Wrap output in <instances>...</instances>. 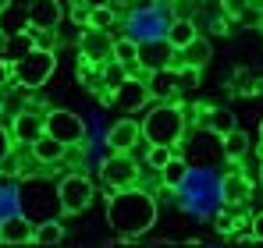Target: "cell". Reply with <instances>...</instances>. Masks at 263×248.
<instances>
[{"mask_svg": "<svg viewBox=\"0 0 263 248\" xmlns=\"http://www.w3.org/2000/svg\"><path fill=\"white\" fill-rule=\"evenodd\" d=\"M32 46H36V43H32V36H29V29H22V32H11V36L0 39V53H4L7 64H14V60H22Z\"/></svg>", "mask_w": 263, "mask_h": 248, "instance_id": "cell-21", "label": "cell"}, {"mask_svg": "<svg viewBox=\"0 0 263 248\" xmlns=\"http://www.w3.org/2000/svg\"><path fill=\"white\" fill-rule=\"evenodd\" d=\"M260 184H263V163H260Z\"/></svg>", "mask_w": 263, "mask_h": 248, "instance_id": "cell-40", "label": "cell"}, {"mask_svg": "<svg viewBox=\"0 0 263 248\" xmlns=\"http://www.w3.org/2000/svg\"><path fill=\"white\" fill-rule=\"evenodd\" d=\"M71 18H75V25H82V29L89 25V7L82 4V0H79V4L71 7Z\"/></svg>", "mask_w": 263, "mask_h": 248, "instance_id": "cell-35", "label": "cell"}, {"mask_svg": "<svg viewBox=\"0 0 263 248\" xmlns=\"http://www.w3.org/2000/svg\"><path fill=\"white\" fill-rule=\"evenodd\" d=\"M29 36L40 50H57V29H40V25H29Z\"/></svg>", "mask_w": 263, "mask_h": 248, "instance_id": "cell-30", "label": "cell"}, {"mask_svg": "<svg viewBox=\"0 0 263 248\" xmlns=\"http://www.w3.org/2000/svg\"><path fill=\"white\" fill-rule=\"evenodd\" d=\"M199 71H203V68L178 64V85H181V89H196V85H199Z\"/></svg>", "mask_w": 263, "mask_h": 248, "instance_id": "cell-32", "label": "cell"}, {"mask_svg": "<svg viewBox=\"0 0 263 248\" xmlns=\"http://www.w3.org/2000/svg\"><path fill=\"white\" fill-rule=\"evenodd\" d=\"M22 29H29V14H25V7L7 4V7L0 11V32L11 36V32H22Z\"/></svg>", "mask_w": 263, "mask_h": 248, "instance_id": "cell-26", "label": "cell"}, {"mask_svg": "<svg viewBox=\"0 0 263 248\" xmlns=\"http://www.w3.org/2000/svg\"><path fill=\"white\" fill-rule=\"evenodd\" d=\"M135 57H139V39H132V36H121V39H114V60H121L125 68H135Z\"/></svg>", "mask_w": 263, "mask_h": 248, "instance_id": "cell-27", "label": "cell"}, {"mask_svg": "<svg viewBox=\"0 0 263 248\" xmlns=\"http://www.w3.org/2000/svg\"><path fill=\"white\" fill-rule=\"evenodd\" d=\"M107 223H110L114 234L125 238V241L142 238V234L157 223V199H153V192H142L139 184L118 188V192L107 199Z\"/></svg>", "mask_w": 263, "mask_h": 248, "instance_id": "cell-1", "label": "cell"}, {"mask_svg": "<svg viewBox=\"0 0 263 248\" xmlns=\"http://www.w3.org/2000/svg\"><path fill=\"white\" fill-rule=\"evenodd\" d=\"M175 46L164 39V36H149V39H139V57H135V68H142L146 75L157 71V68H171L175 64Z\"/></svg>", "mask_w": 263, "mask_h": 248, "instance_id": "cell-8", "label": "cell"}, {"mask_svg": "<svg viewBox=\"0 0 263 248\" xmlns=\"http://www.w3.org/2000/svg\"><path fill=\"white\" fill-rule=\"evenodd\" d=\"M11 135L22 142V146H29V142H36L40 135H43V117L36 114V110H22L14 124H11Z\"/></svg>", "mask_w": 263, "mask_h": 248, "instance_id": "cell-17", "label": "cell"}, {"mask_svg": "<svg viewBox=\"0 0 263 248\" xmlns=\"http://www.w3.org/2000/svg\"><path fill=\"white\" fill-rule=\"evenodd\" d=\"M185 124H189L185 121V107H178L171 99H160L153 110H146L139 131H142L146 146H171V149H178V142L185 135Z\"/></svg>", "mask_w": 263, "mask_h": 248, "instance_id": "cell-2", "label": "cell"}, {"mask_svg": "<svg viewBox=\"0 0 263 248\" xmlns=\"http://www.w3.org/2000/svg\"><path fill=\"white\" fill-rule=\"evenodd\" d=\"M64 149H68V146L57 142V138L46 135V131L36 138V142H29V153H32L36 163H61V160H64Z\"/></svg>", "mask_w": 263, "mask_h": 248, "instance_id": "cell-18", "label": "cell"}, {"mask_svg": "<svg viewBox=\"0 0 263 248\" xmlns=\"http://www.w3.org/2000/svg\"><path fill=\"white\" fill-rule=\"evenodd\" d=\"M110 103H114V110H121L125 117L135 114V110H146V103H149V89L142 78H125V82L118 85L114 92H110Z\"/></svg>", "mask_w": 263, "mask_h": 248, "instance_id": "cell-9", "label": "cell"}, {"mask_svg": "<svg viewBox=\"0 0 263 248\" xmlns=\"http://www.w3.org/2000/svg\"><path fill=\"white\" fill-rule=\"evenodd\" d=\"M217 195L224 206H242L249 195H253V184H249V177L242 174V170H231V174H224L217 184Z\"/></svg>", "mask_w": 263, "mask_h": 248, "instance_id": "cell-13", "label": "cell"}, {"mask_svg": "<svg viewBox=\"0 0 263 248\" xmlns=\"http://www.w3.org/2000/svg\"><path fill=\"white\" fill-rule=\"evenodd\" d=\"M0 39H4V32H0Z\"/></svg>", "mask_w": 263, "mask_h": 248, "instance_id": "cell-41", "label": "cell"}, {"mask_svg": "<svg viewBox=\"0 0 263 248\" xmlns=\"http://www.w3.org/2000/svg\"><path fill=\"white\" fill-rule=\"evenodd\" d=\"M114 22H118L114 4H110V7H89V25H86V29H107V32H110Z\"/></svg>", "mask_w": 263, "mask_h": 248, "instance_id": "cell-28", "label": "cell"}, {"mask_svg": "<svg viewBox=\"0 0 263 248\" xmlns=\"http://www.w3.org/2000/svg\"><path fill=\"white\" fill-rule=\"evenodd\" d=\"M125 78H128V68H125L121 60H107V64H103V85H107V92H114Z\"/></svg>", "mask_w": 263, "mask_h": 248, "instance_id": "cell-29", "label": "cell"}, {"mask_svg": "<svg viewBox=\"0 0 263 248\" xmlns=\"http://www.w3.org/2000/svg\"><path fill=\"white\" fill-rule=\"evenodd\" d=\"M57 195H61V209L64 216H75V213H86L92 202V181L86 174H68L57 181Z\"/></svg>", "mask_w": 263, "mask_h": 248, "instance_id": "cell-5", "label": "cell"}, {"mask_svg": "<svg viewBox=\"0 0 263 248\" xmlns=\"http://www.w3.org/2000/svg\"><path fill=\"white\" fill-rule=\"evenodd\" d=\"M25 14H29V25L57 29L61 18H64V7H61V0H29L25 4Z\"/></svg>", "mask_w": 263, "mask_h": 248, "instance_id": "cell-14", "label": "cell"}, {"mask_svg": "<svg viewBox=\"0 0 263 248\" xmlns=\"http://www.w3.org/2000/svg\"><path fill=\"white\" fill-rule=\"evenodd\" d=\"M196 36H199V29H196V22H192V18H171V22H167V29H164V39L171 43L175 50L189 46Z\"/></svg>", "mask_w": 263, "mask_h": 248, "instance_id": "cell-20", "label": "cell"}, {"mask_svg": "<svg viewBox=\"0 0 263 248\" xmlns=\"http://www.w3.org/2000/svg\"><path fill=\"white\" fill-rule=\"evenodd\" d=\"M14 202H18V213L29 216L32 223H43V220H57L64 216L61 209V195H57V184L46 181V177H29L14 188Z\"/></svg>", "mask_w": 263, "mask_h": 248, "instance_id": "cell-3", "label": "cell"}, {"mask_svg": "<svg viewBox=\"0 0 263 248\" xmlns=\"http://www.w3.org/2000/svg\"><path fill=\"white\" fill-rule=\"evenodd\" d=\"M256 4H263V0H256Z\"/></svg>", "mask_w": 263, "mask_h": 248, "instance_id": "cell-42", "label": "cell"}, {"mask_svg": "<svg viewBox=\"0 0 263 248\" xmlns=\"http://www.w3.org/2000/svg\"><path fill=\"white\" fill-rule=\"evenodd\" d=\"M249 231H253V241H263V209L249 216Z\"/></svg>", "mask_w": 263, "mask_h": 248, "instance_id": "cell-34", "label": "cell"}, {"mask_svg": "<svg viewBox=\"0 0 263 248\" xmlns=\"http://www.w3.org/2000/svg\"><path fill=\"white\" fill-rule=\"evenodd\" d=\"M43 131L53 135L57 142H64V146H82L86 142V121L71 110H50L43 117Z\"/></svg>", "mask_w": 263, "mask_h": 248, "instance_id": "cell-6", "label": "cell"}, {"mask_svg": "<svg viewBox=\"0 0 263 248\" xmlns=\"http://www.w3.org/2000/svg\"><path fill=\"white\" fill-rule=\"evenodd\" d=\"M167 22H171V18H164L157 7H153V11H139V14L132 18V25H142V39H149V36H164Z\"/></svg>", "mask_w": 263, "mask_h": 248, "instance_id": "cell-24", "label": "cell"}, {"mask_svg": "<svg viewBox=\"0 0 263 248\" xmlns=\"http://www.w3.org/2000/svg\"><path fill=\"white\" fill-rule=\"evenodd\" d=\"M4 82H11V64L4 60V53H0V85Z\"/></svg>", "mask_w": 263, "mask_h": 248, "instance_id": "cell-36", "label": "cell"}, {"mask_svg": "<svg viewBox=\"0 0 263 248\" xmlns=\"http://www.w3.org/2000/svg\"><path fill=\"white\" fill-rule=\"evenodd\" d=\"M11 146H14V138H11V131L0 124V167H4V160L11 156Z\"/></svg>", "mask_w": 263, "mask_h": 248, "instance_id": "cell-33", "label": "cell"}, {"mask_svg": "<svg viewBox=\"0 0 263 248\" xmlns=\"http://www.w3.org/2000/svg\"><path fill=\"white\" fill-rule=\"evenodd\" d=\"M53 71H57V53H53V50H40V46H32L22 60L11 64V82L25 85V89H40V85L50 82Z\"/></svg>", "mask_w": 263, "mask_h": 248, "instance_id": "cell-4", "label": "cell"}, {"mask_svg": "<svg viewBox=\"0 0 263 248\" xmlns=\"http://www.w3.org/2000/svg\"><path fill=\"white\" fill-rule=\"evenodd\" d=\"M199 110H203V128H206V131H214L217 138H224V135L235 128L231 110H224V107H199Z\"/></svg>", "mask_w": 263, "mask_h": 248, "instance_id": "cell-22", "label": "cell"}, {"mask_svg": "<svg viewBox=\"0 0 263 248\" xmlns=\"http://www.w3.org/2000/svg\"><path fill=\"white\" fill-rule=\"evenodd\" d=\"M79 50H82V60H92V64L114 60V39H110L107 29H82Z\"/></svg>", "mask_w": 263, "mask_h": 248, "instance_id": "cell-10", "label": "cell"}, {"mask_svg": "<svg viewBox=\"0 0 263 248\" xmlns=\"http://www.w3.org/2000/svg\"><path fill=\"white\" fill-rule=\"evenodd\" d=\"M157 174H160V184H164L167 192H178V188H181V184L189 181V160H185V156H178V153H175V156H171L167 163L160 167Z\"/></svg>", "mask_w": 263, "mask_h": 248, "instance_id": "cell-19", "label": "cell"}, {"mask_svg": "<svg viewBox=\"0 0 263 248\" xmlns=\"http://www.w3.org/2000/svg\"><path fill=\"white\" fill-rule=\"evenodd\" d=\"M64 241V223H61V216L57 220H43V223H36V231H32V245H61Z\"/></svg>", "mask_w": 263, "mask_h": 248, "instance_id": "cell-25", "label": "cell"}, {"mask_svg": "<svg viewBox=\"0 0 263 248\" xmlns=\"http://www.w3.org/2000/svg\"><path fill=\"white\" fill-rule=\"evenodd\" d=\"M139 142H142V131H139V124L132 121V117H121L118 124H110V131H107V149L110 153H132Z\"/></svg>", "mask_w": 263, "mask_h": 248, "instance_id": "cell-12", "label": "cell"}, {"mask_svg": "<svg viewBox=\"0 0 263 248\" xmlns=\"http://www.w3.org/2000/svg\"><path fill=\"white\" fill-rule=\"evenodd\" d=\"M7 4H11V0H0V11H4V7H7Z\"/></svg>", "mask_w": 263, "mask_h": 248, "instance_id": "cell-39", "label": "cell"}, {"mask_svg": "<svg viewBox=\"0 0 263 248\" xmlns=\"http://www.w3.org/2000/svg\"><path fill=\"white\" fill-rule=\"evenodd\" d=\"M175 60H178V64H192V68H203V64L210 60V43H203L199 36H196V39L189 43V46H181V50L175 53Z\"/></svg>", "mask_w": 263, "mask_h": 248, "instance_id": "cell-23", "label": "cell"}, {"mask_svg": "<svg viewBox=\"0 0 263 248\" xmlns=\"http://www.w3.org/2000/svg\"><path fill=\"white\" fill-rule=\"evenodd\" d=\"M32 231H36V223L22 213L0 216V241L4 245H32Z\"/></svg>", "mask_w": 263, "mask_h": 248, "instance_id": "cell-11", "label": "cell"}, {"mask_svg": "<svg viewBox=\"0 0 263 248\" xmlns=\"http://www.w3.org/2000/svg\"><path fill=\"white\" fill-rule=\"evenodd\" d=\"M175 153H178V149H171V146H149V153H146V163L153 167V170H160V167L167 163Z\"/></svg>", "mask_w": 263, "mask_h": 248, "instance_id": "cell-31", "label": "cell"}, {"mask_svg": "<svg viewBox=\"0 0 263 248\" xmlns=\"http://www.w3.org/2000/svg\"><path fill=\"white\" fill-rule=\"evenodd\" d=\"M82 4H86V7H110L114 0H82Z\"/></svg>", "mask_w": 263, "mask_h": 248, "instance_id": "cell-37", "label": "cell"}, {"mask_svg": "<svg viewBox=\"0 0 263 248\" xmlns=\"http://www.w3.org/2000/svg\"><path fill=\"white\" fill-rule=\"evenodd\" d=\"M146 89H149L153 99H175L178 92H181V85H178V68L171 64V68H157V71H149Z\"/></svg>", "mask_w": 263, "mask_h": 248, "instance_id": "cell-15", "label": "cell"}, {"mask_svg": "<svg viewBox=\"0 0 263 248\" xmlns=\"http://www.w3.org/2000/svg\"><path fill=\"white\" fill-rule=\"evenodd\" d=\"M260 149H263V121H260Z\"/></svg>", "mask_w": 263, "mask_h": 248, "instance_id": "cell-38", "label": "cell"}, {"mask_svg": "<svg viewBox=\"0 0 263 248\" xmlns=\"http://www.w3.org/2000/svg\"><path fill=\"white\" fill-rule=\"evenodd\" d=\"M249 149H253V142H249V135L238 131V128H231V131L220 138V156H224L228 163H242V160L249 156Z\"/></svg>", "mask_w": 263, "mask_h": 248, "instance_id": "cell-16", "label": "cell"}, {"mask_svg": "<svg viewBox=\"0 0 263 248\" xmlns=\"http://www.w3.org/2000/svg\"><path fill=\"white\" fill-rule=\"evenodd\" d=\"M139 163L132 160V153H110L103 167H100V177H103V184L110 188V192H118V188H132V184H139Z\"/></svg>", "mask_w": 263, "mask_h": 248, "instance_id": "cell-7", "label": "cell"}]
</instances>
